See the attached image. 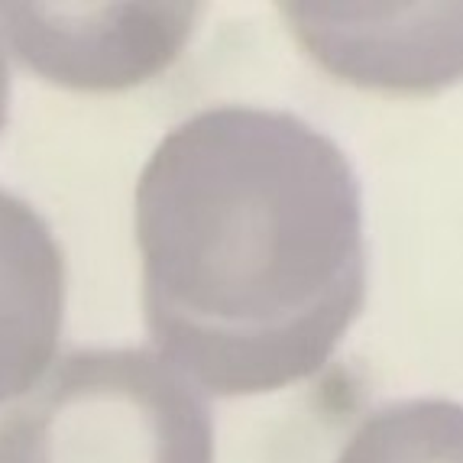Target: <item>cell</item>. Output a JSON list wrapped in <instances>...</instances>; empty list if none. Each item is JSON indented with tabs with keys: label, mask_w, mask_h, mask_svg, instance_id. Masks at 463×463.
<instances>
[{
	"label": "cell",
	"mask_w": 463,
	"mask_h": 463,
	"mask_svg": "<svg viewBox=\"0 0 463 463\" xmlns=\"http://www.w3.org/2000/svg\"><path fill=\"white\" fill-rule=\"evenodd\" d=\"M137 243L149 337L204 392L315 376L364 311L360 182L286 110L224 104L172 127L137 182Z\"/></svg>",
	"instance_id": "obj_1"
},
{
	"label": "cell",
	"mask_w": 463,
	"mask_h": 463,
	"mask_svg": "<svg viewBox=\"0 0 463 463\" xmlns=\"http://www.w3.org/2000/svg\"><path fill=\"white\" fill-rule=\"evenodd\" d=\"M0 463H214V421L153 350L78 347L0 411Z\"/></svg>",
	"instance_id": "obj_2"
},
{
	"label": "cell",
	"mask_w": 463,
	"mask_h": 463,
	"mask_svg": "<svg viewBox=\"0 0 463 463\" xmlns=\"http://www.w3.org/2000/svg\"><path fill=\"white\" fill-rule=\"evenodd\" d=\"M198 10V4H0V39L55 85L127 91L185 49Z\"/></svg>",
	"instance_id": "obj_3"
},
{
	"label": "cell",
	"mask_w": 463,
	"mask_h": 463,
	"mask_svg": "<svg viewBox=\"0 0 463 463\" xmlns=\"http://www.w3.org/2000/svg\"><path fill=\"white\" fill-rule=\"evenodd\" d=\"M321 69L356 88L434 94L463 81V4H282Z\"/></svg>",
	"instance_id": "obj_4"
},
{
	"label": "cell",
	"mask_w": 463,
	"mask_h": 463,
	"mask_svg": "<svg viewBox=\"0 0 463 463\" xmlns=\"http://www.w3.org/2000/svg\"><path fill=\"white\" fill-rule=\"evenodd\" d=\"M65 315V256L33 204L0 188V402L52 360Z\"/></svg>",
	"instance_id": "obj_5"
},
{
	"label": "cell",
	"mask_w": 463,
	"mask_h": 463,
	"mask_svg": "<svg viewBox=\"0 0 463 463\" xmlns=\"http://www.w3.org/2000/svg\"><path fill=\"white\" fill-rule=\"evenodd\" d=\"M337 463H463V405L392 402L356 428Z\"/></svg>",
	"instance_id": "obj_6"
},
{
	"label": "cell",
	"mask_w": 463,
	"mask_h": 463,
	"mask_svg": "<svg viewBox=\"0 0 463 463\" xmlns=\"http://www.w3.org/2000/svg\"><path fill=\"white\" fill-rule=\"evenodd\" d=\"M7 100H10V65L4 52V39H0V130L7 124Z\"/></svg>",
	"instance_id": "obj_7"
}]
</instances>
